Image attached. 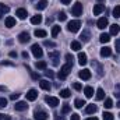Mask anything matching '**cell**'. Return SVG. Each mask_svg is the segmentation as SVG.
I'll return each mask as SVG.
<instances>
[{"label":"cell","mask_w":120,"mask_h":120,"mask_svg":"<svg viewBox=\"0 0 120 120\" xmlns=\"http://www.w3.org/2000/svg\"><path fill=\"white\" fill-rule=\"evenodd\" d=\"M61 3H63V4H70L71 0H61Z\"/></svg>","instance_id":"cell-49"},{"label":"cell","mask_w":120,"mask_h":120,"mask_svg":"<svg viewBox=\"0 0 120 120\" xmlns=\"http://www.w3.org/2000/svg\"><path fill=\"white\" fill-rule=\"evenodd\" d=\"M73 88H74L75 91H81L82 87H81V84H80V82H74V84H73Z\"/></svg>","instance_id":"cell-42"},{"label":"cell","mask_w":120,"mask_h":120,"mask_svg":"<svg viewBox=\"0 0 120 120\" xmlns=\"http://www.w3.org/2000/svg\"><path fill=\"white\" fill-rule=\"evenodd\" d=\"M45 102H46L49 106H52V108H56V106L59 105V99L55 98V96H46V98H45Z\"/></svg>","instance_id":"cell-6"},{"label":"cell","mask_w":120,"mask_h":120,"mask_svg":"<svg viewBox=\"0 0 120 120\" xmlns=\"http://www.w3.org/2000/svg\"><path fill=\"white\" fill-rule=\"evenodd\" d=\"M96 25H98V28H99V30H105V28L108 27V18H106V17L99 18V20H98V22H96Z\"/></svg>","instance_id":"cell-11"},{"label":"cell","mask_w":120,"mask_h":120,"mask_svg":"<svg viewBox=\"0 0 120 120\" xmlns=\"http://www.w3.org/2000/svg\"><path fill=\"white\" fill-rule=\"evenodd\" d=\"M35 66H36V68H39V70H46V61H43V60H39V61H36L35 63Z\"/></svg>","instance_id":"cell-28"},{"label":"cell","mask_w":120,"mask_h":120,"mask_svg":"<svg viewBox=\"0 0 120 120\" xmlns=\"http://www.w3.org/2000/svg\"><path fill=\"white\" fill-rule=\"evenodd\" d=\"M113 17H115V18H119L120 17V6H116V7L113 8Z\"/></svg>","instance_id":"cell-36"},{"label":"cell","mask_w":120,"mask_h":120,"mask_svg":"<svg viewBox=\"0 0 120 120\" xmlns=\"http://www.w3.org/2000/svg\"><path fill=\"white\" fill-rule=\"evenodd\" d=\"M119 117H120V113H119Z\"/></svg>","instance_id":"cell-57"},{"label":"cell","mask_w":120,"mask_h":120,"mask_svg":"<svg viewBox=\"0 0 120 120\" xmlns=\"http://www.w3.org/2000/svg\"><path fill=\"white\" fill-rule=\"evenodd\" d=\"M103 120H113V115L110 112H105L103 113Z\"/></svg>","instance_id":"cell-37"},{"label":"cell","mask_w":120,"mask_h":120,"mask_svg":"<svg viewBox=\"0 0 120 120\" xmlns=\"http://www.w3.org/2000/svg\"><path fill=\"white\" fill-rule=\"evenodd\" d=\"M10 57H17V53H15L14 50H11V52H10Z\"/></svg>","instance_id":"cell-48"},{"label":"cell","mask_w":120,"mask_h":120,"mask_svg":"<svg viewBox=\"0 0 120 120\" xmlns=\"http://www.w3.org/2000/svg\"><path fill=\"white\" fill-rule=\"evenodd\" d=\"M103 10H105V4H101L99 3V4H95L94 6V10L92 11H94V15H99L101 13H103Z\"/></svg>","instance_id":"cell-10"},{"label":"cell","mask_w":120,"mask_h":120,"mask_svg":"<svg viewBox=\"0 0 120 120\" xmlns=\"http://www.w3.org/2000/svg\"><path fill=\"white\" fill-rule=\"evenodd\" d=\"M80 27H81V21L80 20H73V21L68 22L67 30L70 31V32H77V31L80 30Z\"/></svg>","instance_id":"cell-2"},{"label":"cell","mask_w":120,"mask_h":120,"mask_svg":"<svg viewBox=\"0 0 120 120\" xmlns=\"http://www.w3.org/2000/svg\"><path fill=\"white\" fill-rule=\"evenodd\" d=\"M27 68L30 70V67H27ZM30 71H31V70H30ZM31 75H32V78H34V80H38V78H39V75H38V74H35L34 71H31Z\"/></svg>","instance_id":"cell-46"},{"label":"cell","mask_w":120,"mask_h":120,"mask_svg":"<svg viewBox=\"0 0 120 120\" xmlns=\"http://www.w3.org/2000/svg\"><path fill=\"white\" fill-rule=\"evenodd\" d=\"M1 17H3V13H1V11H0V18H1Z\"/></svg>","instance_id":"cell-55"},{"label":"cell","mask_w":120,"mask_h":120,"mask_svg":"<svg viewBox=\"0 0 120 120\" xmlns=\"http://www.w3.org/2000/svg\"><path fill=\"white\" fill-rule=\"evenodd\" d=\"M36 98H38V92H36V90H30L28 92H27V99H28V101L32 102V101H35Z\"/></svg>","instance_id":"cell-16"},{"label":"cell","mask_w":120,"mask_h":120,"mask_svg":"<svg viewBox=\"0 0 120 120\" xmlns=\"http://www.w3.org/2000/svg\"><path fill=\"white\" fill-rule=\"evenodd\" d=\"M4 119V115H1V113H0V120H3Z\"/></svg>","instance_id":"cell-53"},{"label":"cell","mask_w":120,"mask_h":120,"mask_svg":"<svg viewBox=\"0 0 120 120\" xmlns=\"http://www.w3.org/2000/svg\"><path fill=\"white\" fill-rule=\"evenodd\" d=\"M70 120H80V115L73 113V115H71V117H70Z\"/></svg>","instance_id":"cell-44"},{"label":"cell","mask_w":120,"mask_h":120,"mask_svg":"<svg viewBox=\"0 0 120 120\" xmlns=\"http://www.w3.org/2000/svg\"><path fill=\"white\" fill-rule=\"evenodd\" d=\"M119 32H120V25H117V24L110 25V35H117Z\"/></svg>","instance_id":"cell-23"},{"label":"cell","mask_w":120,"mask_h":120,"mask_svg":"<svg viewBox=\"0 0 120 120\" xmlns=\"http://www.w3.org/2000/svg\"><path fill=\"white\" fill-rule=\"evenodd\" d=\"M59 52H49V59H52V61H53V64H55V66H57V64H59V61H57V60H59Z\"/></svg>","instance_id":"cell-15"},{"label":"cell","mask_w":120,"mask_h":120,"mask_svg":"<svg viewBox=\"0 0 120 120\" xmlns=\"http://www.w3.org/2000/svg\"><path fill=\"white\" fill-rule=\"evenodd\" d=\"M14 109H15V110H18V112H24V110H27V109H28V105H27V102L20 101V102H17V103L14 105Z\"/></svg>","instance_id":"cell-7"},{"label":"cell","mask_w":120,"mask_h":120,"mask_svg":"<svg viewBox=\"0 0 120 120\" xmlns=\"http://www.w3.org/2000/svg\"><path fill=\"white\" fill-rule=\"evenodd\" d=\"M8 10H10V8H8V7H7V6H4V4H3V3H1V4H0V11H1V13H3V14H4V13H8Z\"/></svg>","instance_id":"cell-40"},{"label":"cell","mask_w":120,"mask_h":120,"mask_svg":"<svg viewBox=\"0 0 120 120\" xmlns=\"http://www.w3.org/2000/svg\"><path fill=\"white\" fill-rule=\"evenodd\" d=\"M78 63H80L81 66H85V64L88 63V59H87V55H85L84 52H80V53H78Z\"/></svg>","instance_id":"cell-17"},{"label":"cell","mask_w":120,"mask_h":120,"mask_svg":"<svg viewBox=\"0 0 120 120\" xmlns=\"http://www.w3.org/2000/svg\"><path fill=\"white\" fill-rule=\"evenodd\" d=\"M34 35H35L36 38H45V36H46V31L45 30H35Z\"/></svg>","instance_id":"cell-29"},{"label":"cell","mask_w":120,"mask_h":120,"mask_svg":"<svg viewBox=\"0 0 120 120\" xmlns=\"http://www.w3.org/2000/svg\"><path fill=\"white\" fill-rule=\"evenodd\" d=\"M43 45L46 48H56V42H53V41H45Z\"/></svg>","instance_id":"cell-35"},{"label":"cell","mask_w":120,"mask_h":120,"mask_svg":"<svg viewBox=\"0 0 120 120\" xmlns=\"http://www.w3.org/2000/svg\"><path fill=\"white\" fill-rule=\"evenodd\" d=\"M7 106V99L6 98H0V109H3V108H6Z\"/></svg>","instance_id":"cell-39"},{"label":"cell","mask_w":120,"mask_h":120,"mask_svg":"<svg viewBox=\"0 0 120 120\" xmlns=\"http://www.w3.org/2000/svg\"><path fill=\"white\" fill-rule=\"evenodd\" d=\"M116 106H117V108H120V101L117 102V103H116Z\"/></svg>","instance_id":"cell-54"},{"label":"cell","mask_w":120,"mask_h":120,"mask_svg":"<svg viewBox=\"0 0 120 120\" xmlns=\"http://www.w3.org/2000/svg\"><path fill=\"white\" fill-rule=\"evenodd\" d=\"M39 87L45 91H49L52 88V85H50V82H49L48 80H41V81H39Z\"/></svg>","instance_id":"cell-18"},{"label":"cell","mask_w":120,"mask_h":120,"mask_svg":"<svg viewBox=\"0 0 120 120\" xmlns=\"http://www.w3.org/2000/svg\"><path fill=\"white\" fill-rule=\"evenodd\" d=\"M71 13H73V15H75V17H80V15L82 14V4H81L80 1H77L75 4H73Z\"/></svg>","instance_id":"cell-3"},{"label":"cell","mask_w":120,"mask_h":120,"mask_svg":"<svg viewBox=\"0 0 120 120\" xmlns=\"http://www.w3.org/2000/svg\"><path fill=\"white\" fill-rule=\"evenodd\" d=\"M103 106H105L106 109H110V108L113 106V101H112L110 98H106V99H105V105H103Z\"/></svg>","instance_id":"cell-33"},{"label":"cell","mask_w":120,"mask_h":120,"mask_svg":"<svg viewBox=\"0 0 120 120\" xmlns=\"http://www.w3.org/2000/svg\"><path fill=\"white\" fill-rule=\"evenodd\" d=\"M35 7H36V10H45L48 7V1L46 0H41V1H38V4Z\"/></svg>","instance_id":"cell-22"},{"label":"cell","mask_w":120,"mask_h":120,"mask_svg":"<svg viewBox=\"0 0 120 120\" xmlns=\"http://www.w3.org/2000/svg\"><path fill=\"white\" fill-rule=\"evenodd\" d=\"M31 36L28 32H21L20 35H18V41L21 42V43H27V42H30Z\"/></svg>","instance_id":"cell-9"},{"label":"cell","mask_w":120,"mask_h":120,"mask_svg":"<svg viewBox=\"0 0 120 120\" xmlns=\"http://www.w3.org/2000/svg\"><path fill=\"white\" fill-rule=\"evenodd\" d=\"M84 94H85L87 98H92L94 96V88L92 87H85L84 88Z\"/></svg>","instance_id":"cell-26"},{"label":"cell","mask_w":120,"mask_h":120,"mask_svg":"<svg viewBox=\"0 0 120 120\" xmlns=\"http://www.w3.org/2000/svg\"><path fill=\"white\" fill-rule=\"evenodd\" d=\"M18 96H20V94H13V95H10V99L15 101V99H18Z\"/></svg>","instance_id":"cell-45"},{"label":"cell","mask_w":120,"mask_h":120,"mask_svg":"<svg viewBox=\"0 0 120 120\" xmlns=\"http://www.w3.org/2000/svg\"><path fill=\"white\" fill-rule=\"evenodd\" d=\"M15 15H17L20 20H25V18H27V15H28V13H27V10H25V8H18V10L15 11Z\"/></svg>","instance_id":"cell-12"},{"label":"cell","mask_w":120,"mask_h":120,"mask_svg":"<svg viewBox=\"0 0 120 120\" xmlns=\"http://www.w3.org/2000/svg\"><path fill=\"white\" fill-rule=\"evenodd\" d=\"M59 32H60V27L59 25H53V28H52V36L56 38L59 35Z\"/></svg>","instance_id":"cell-32"},{"label":"cell","mask_w":120,"mask_h":120,"mask_svg":"<svg viewBox=\"0 0 120 120\" xmlns=\"http://www.w3.org/2000/svg\"><path fill=\"white\" fill-rule=\"evenodd\" d=\"M4 24L7 28H13V27H15V18L14 17H6Z\"/></svg>","instance_id":"cell-13"},{"label":"cell","mask_w":120,"mask_h":120,"mask_svg":"<svg viewBox=\"0 0 120 120\" xmlns=\"http://www.w3.org/2000/svg\"><path fill=\"white\" fill-rule=\"evenodd\" d=\"M70 95H71L70 90H61L60 91V96H61V98H68Z\"/></svg>","instance_id":"cell-34"},{"label":"cell","mask_w":120,"mask_h":120,"mask_svg":"<svg viewBox=\"0 0 120 120\" xmlns=\"http://www.w3.org/2000/svg\"><path fill=\"white\" fill-rule=\"evenodd\" d=\"M96 110H98V108H96V105H94V103H92V105H88V106L85 108V112H87L88 115H94Z\"/></svg>","instance_id":"cell-20"},{"label":"cell","mask_w":120,"mask_h":120,"mask_svg":"<svg viewBox=\"0 0 120 120\" xmlns=\"http://www.w3.org/2000/svg\"><path fill=\"white\" fill-rule=\"evenodd\" d=\"M45 75H46V77H49V78H53V77H55V74H53V71H52V70H46V71H45Z\"/></svg>","instance_id":"cell-41"},{"label":"cell","mask_w":120,"mask_h":120,"mask_svg":"<svg viewBox=\"0 0 120 120\" xmlns=\"http://www.w3.org/2000/svg\"><path fill=\"white\" fill-rule=\"evenodd\" d=\"M98 1H99V3H101V1H103V0H98Z\"/></svg>","instance_id":"cell-56"},{"label":"cell","mask_w":120,"mask_h":120,"mask_svg":"<svg viewBox=\"0 0 120 120\" xmlns=\"http://www.w3.org/2000/svg\"><path fill=\"white\" fill-rule=\"evenodd\" d=\"M81 49V43L78 41H73L71 42V50H75V52H80Z\"/></svg>","instance_id":"cell-25"},{"label":"cell","mask_w":120,"mask_h":120,"mask_svg":"<svg viewBox=\"0 0 120 120\" xmlns=\"http://www.w3.org/2000/svg\"><path fill=\"white\" fill-rule=\"evenodd\" d=\"M78 75H80V78H81V80H90L92 74H91V70L84 68V70H81V71L78 73Z\"/></svg>","instance_id":"cell-8"},{"label":"cell","mask_w":120,"mask_h":120,"mask_svg":"<svg viewBox=\"0 0 120 120\" xmlns=\"http://www.w3.org/2000/svg\"><path fill=\"white\" fill-rule=\"evenodd\" d=\"M85 120H98V117H95V116H92V117H88V119H85Z\"/></svg>","instance_id":"cell-51"},{"label":"cell","mask_w":120,"mask_h":120,"mask_svg":"<svg viewBox=\"0 0 120 120\" xmlns=\"http://www.w3.org/2000/svg\"><path fill=\"white\" fill-rule=\"evenodd\" d=\"M112 55V49L109 48V46H103L102 49H101V56L102 57H109Z\"/></svg>","instance_id":"cell-14"},{"label":"cell","mask_w":120,"mask_h":120,"mask_svg":"<svg viewBox=\"0 0 120 120\" xmlns=\"http://www.w3.org/2000/svg\"><path fill=\"white\" fill-rule=\"evenodd\" d=\"M22 57H24V59H28V53H27V52H22Z\"/></svg>","instance_id":"cell-50"},{"label":"cell","mask_w":120,"mask_h":120,"mask_svg":"<svg viewBox=\"0 0 120 120\" xmlns=\"http://www.w3.org/2000/svg\"><path fill=\"white\" fill-rule=\"evenodd\" d=\"M71 68H73V63H66V64H63L61 67H60V71L59 74H57V77H59L60 80H66V77L70 74V71H71Z\"/></svg>","instance_id":"cell-1"},{"label":"cell","mask_w":120,"mask_h":120,"mask_svg":"<svg viewBox=\"0 0 120 120\" xmlns=\"http://www.w3.org/2000/svg\"><path fill=\"white\" fill-rule=\"evenodd\" d=\"M34 117H35V120H48L49 119V115L46 112H43V110H35Z\"/></svg>","instance_id":"cell-5"},{"label":"cell","mask_w":120,"mask_h":120,"mask_svg":"<svg viewBox=\"0 0 120 120\" xmlns=\"http://www.w3.org/2000/svg\"><path fill=\"white\" fill-rule=\"evenodd\" d=\"M84 105H85V101H82V99H75V102H74V106L78 109H81Z\"/></svg>","instance_id":"cell-31"},{"label":"cell","mask_w":120,"mask_h":120,"mask_svg":"<svg viewBox=\"0 0 120 120\" xmlns=\"http://www.w3.org/2000/svg\"><path fill=\"white\" fill-rule=\"evenodd\" d=\"M90 38H91V35H90L88 31H82V34L80 35V39H81L82 42H90Z\"/></svg>","instance_id":"cell-21"},{"label":"cell","mask_w":120,"mask_h":120,"mask_svg":"<svg viewBox=\"0 0 120 120\" xmlns=\"http://www.w3.org/2000/svg\"><path fill=\"white\" fill-rule=\"evenodd\" d=\"M31 50H32V55L36 57V59H41L42 57V55H43V50L41 49V46L38 45V43H35V45H32V48H31Z\"/></svg>","instance_id":"cell-4"},{"label":"cell","mask_w":120,"mask_h":120,"mask_svg":"<svg viewBox=\"0 0 120 120\" xmlns=\"http://www.w3.org/2000/svg\"><path fill=\"white\" fill-rule=\"evenodd\" d=\"M3 120H11V117H10V116H4V119Z\"/></svg>","instance_id":"cell-52"},{"label":"cell","mask_w":120,"mask_h":120,"mask_svg":"<svg viewBox=\"0 0 120 120\" xmlns=\"http://www.w3.org/2000/svg\"><path fill=\"white\" fill-rule=\"evenodd\" d=\"M115 48H116V52H119L120 53V39H116V42H115Z\"/></svg>","instance_id":"cell-43"},{"label":"cell","mask_w":120,"mask_h":120,"mask_svg":"<svg viewBox=\"0 0 120 120\" xmlns=\"http://www.w3.org/2000/svg\"><path fill=\"white\" fill-rule=\"evenodd\" d=\"M66 60L68 61V63H73V56L68 53V55H66Z\"/></svg>","instance_id":"cell-47"},{"label":"cell","mask_w":120,"mask_h":120,"mask_svg":"<svg viewBox=\"0 0 120 120\" xmlns=\"http://www.w3.org/2000/svg\"><path fill=\"white\" fill-rule=\"evenodd\" d=\"M42 22V15H34L32 18H31V24H34V25H39Z\"/></svg>","instance_id":"cell-19"},{"label":"cell","mask_w":120,"mask_h":120,"mask_svg":"<svg viewBox=\"0 0 120 120\" xmlns=\"http://www.w3.org/2000/svg\"><path fill=\"white\" fill-rule=\"evenodd\" d=\"M70 112H71V106H70L68 103H64L63 108H61V115H67V113H70Z\"/></svg>","instance_id":"cell-30"},{"label":"cell","mask_w":120,"mask_h":120,"mask_svg":"<svg viewBox=\"0 0 120 120\" xmlns=\"http://www.w3.org/2000/svg\"><path fill=\"white\" fill-rule=\"evenodd\" d=\"M105 98V91L102 88H98L96 90V101H102Z\"/></svg>","instance_id":"cell-27"},{"label":"cell","mask_w":120,"mask_h":120,"mask_svg":"<svg viewBox=\"0 0 120 120\" xmlns=\"http://www.w3.org/2000/svg\"><path fill=\"white\" fill-rule=\"evenodd\" d=\"M57 18H59L60 21H66L67 15H66V13H64V11H60L59 14H57Z\"/></svg>","instance_id":"cell-38"},{"label":"cell","mask_w":120,"mask_h":120,"mask_svg":"<svg viewBox=\"0 0 120 120\" xmlns=\"http://www.w3.org/2000/svg\"><path fill=\"white\" fill-rule=\"evenodd\" d=\"M99 41H101L102 43H106V42H109V41H110V34H101V36H99Z\"/></svg>","instance_id":"cell-24"}]
</instances>
